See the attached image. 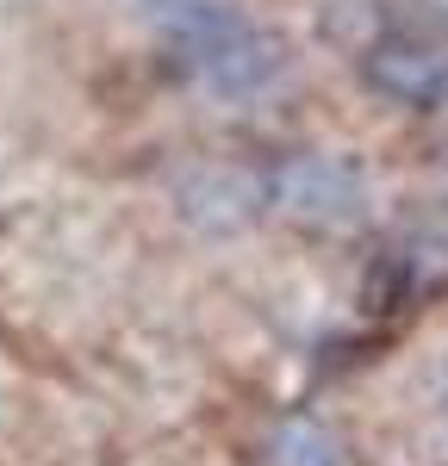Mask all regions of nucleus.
<instances>
[{
  "label": "nucleus",
  "mask_w": 448,
  "mask_h": 466,
  "mask_svg": "<svg viewBox=\"0 0 448 466\" xmlns=\"http://www.w3.org/2000/svg\"><path fill=\"white\" fill-rule=\"evenodd\" d=\"M144 13L168 44V63L219 100H261L287 69L280 44L230 0H144Z\"/></svg>",
  "instance_id": "nucleus-1"
},
{
  "label": "nucleus",
  "mask_w": 448,
  "mask_h": 466,
  "mask_svg": "<svg viewBox=\"0 0 448 466\" xmlns=\"http://www.w3.org/2000/svg\"><path fill=\"white\" fill-rule=\"evenodd\" d=\"M373 75L405 100H448V37H392L373 50Z\"/></svg>",
  "instance_id": "nucleus-2"
}]
</instances>
